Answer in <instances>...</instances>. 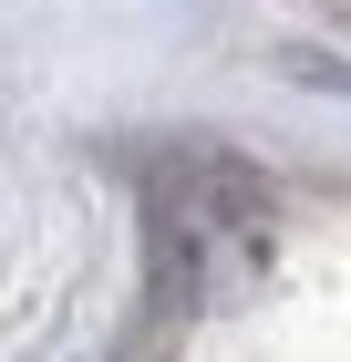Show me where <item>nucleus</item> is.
I'll return each mask as SVG.
<instances>
[{"mask_svg":"<svg viewBox=\"0 0 351 362\" xmlns=\"http://www.w3.org/2000/svg\"><path fill=\"white\" fill-rule=\"evenodd\" d=\"M341 11H351V0H341Z\"/></svg>","mask_w":351,"mask_h":362,"instance_id":"f257e3e1","label":"nucleus"}]
</instances>
